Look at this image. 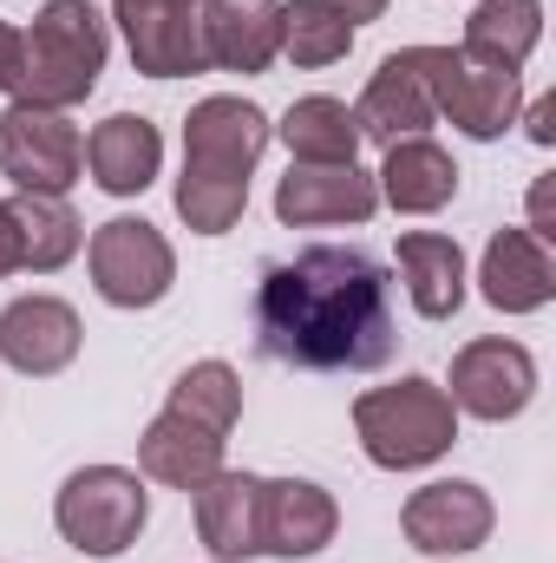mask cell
<instances>
[{
	"label": "cell",
	"mask_w": 556,
	"mask_h": 563,
	"mask_svg": "<svg viewBox=\"0 0 556 563\" xmlns=\"http://www.w3.org/2000/svg\"><path fill=\"white\" fill-rule=\"evenodd\" d=\"M256 347L301 374H374L400 347L393 276L367 250L308 243L256 282Z\"/></svg>",
	"instance_id": "obj_1"
},
{
	"label": "cell",
	"mask_w": 556,
	"mask_h": 563,
	"mask_svg": "<svg viewBox=\"0 0 556 563\" xmlns=\"http://www.w3.org/2000/svg\"><path fill=\"white\" fill-rule=\"evenodd\" d=\"M269 139H276L269 112L256 99H243V92H216V99L190 106V119H184V177L170 190L190 236H230L243 223L249 177H256Z\"/></svg>",
	"instance_id": "obj_2"
},
{
	"label": "cell",
	"mask_w": 556,
	"mask_h": 563,
	"mask_svg": "<svg viewBox=\"0 0 556 563\" xmlns=\"http://www.w3.org/2000/svg\"><path fill=\"white\" fill-rule=\"evenodd\" d=\"M105 53H112V20L92 0H46L33 26H13L7 59H0V92L13 106L73 112L92 99Z\"/></svg>",
	"instance_id": "obj_3"
},
{
	"label": "cell",
	"mask_w": 556,
	"mask_h": 563,
	"mask_svg": "<svg viewBox=\"0 0 556 563\" xmlns=\"http://www.w3.org/2000/svg\"><path fill=\"white\" fill-rule=\"evenodd\" d=\"M243 420V380L230 361H197L170 380L164 413L144 426L138 439V472L151 485L197 492L210 472H223L230 432Z\"/></svg>",
	"instance_id": "obj_4"
},
{
	"label": "cell",
	"mask_w": 556,
	"mask_h": 563,
	"mask_svg": "<svg viewBox=\"0 0 556 563\" xmlns=\"http://www.w3.org/2000/svg\"><path fill=\"white\" fill-rule=\"evenodd\" d=\"M354 432H360V452L380 472H425L458 445V407L445 400L438 380L407 374V380L367 387L354 400Z\"/></svg>",
	"instance_id": "obj_5"
},
{
	"label": "cell",
	"mask_w": 556,
	"mask_h": 563,
	"mask_svg": "<svg viewBox=\"0 0 556 563\" xmlns=\"http://www.w3.org/2000/svg\"><path fill=\"white\" fill-rule=\"evenodd\" d=\"M151 525V492L132 465H79L53 498V531L92 563L125 558Z\"/></svg>",
	"instance_id": "obj_6"
},
{
	"label": "cell",
	"mask_w": 556,
	"mask_h": 563,
	"mask_svg": "<svg viewBox=\"0 0 556 563\" xmlns=\"http://www.w3.org/2000/svg\"><path fill=\"white\" fill-rule=\"evenodd\" d=\"M86 269H92L99 301L138 314V308H157V301L177 288V250H170V236H164L157 223H144V217H112V223L92 230Z\"/></svg>",
	"instance_id": "obj_7"
},
{
	"label": "cell",
	"mask_w": 556,
	"mask_h": 563,
	"mask_svg": "<svg viewBox=\"0 0 556 563\" xmlns=\"http://www.w3.org/2000/svg\"><path fill=\"white\" fill-rule=\"evenodd\" d=\"M425 73H432V112L452 119L478 144L504 139L518 125V112H524V79L498 73V66H478L458 46H425Z\"/></svg>",
	"instance_id": "obj_8"
},
{
	"label": "cell",
	"mask_w": 556,
	"mask_h": 563,
	"mask_svg": "<svg viewBox=\"0 0 556 563\" xmlns=\"http://www.w3.org/2000/svg\"><path fill=\"white\" fill-rule=\"evenodd\" d=\"M86 170V139L66 112H40V106H7L0 112V177L13 190H40V197H66Z\"/></svg>",
	"instance_id": "obj_9"
},
{
	"label": "cell",
	"mask_w": 556,
	"mask_h": 563,
	"mask_svg": "<svg viewBox=\"0 0 556 563\" xmlns=\"http://www.w3.org/2000/svg\"><path fill=\"white\" fill-rule=\"evenodd\" d=\"M445 400L458 413L485 426L518 420L531 400H537V361L524 341H504V334H485V341H465L452 354V380H445Z\"/></svg>",
	"instance_id": "obj_10"
},
{
	"label": "cell",
	"mask_w": 556,
	"mask_h": 563,
	"mask_svg": "<svg viewBox=\"0 0 556 563\" xmlns=\"http://www.w3.org/2000/svg\"><path fill=\"white\" fill-rule=\"evenodd\" d=\"M112 20L132 46L144 79H190L210 73L203 59V0H112Z\"/></svg>",
	"instance_id": "obj_11"
},
{
	"label": "cell",
	"mask_w": 556,
	"mask_h": 563,
	"mask_svg": "<svg viewBox=\"0 0 556 563\" xmlns=\"http://www.w3.org/2000/svg\"><path fill=\"white\" fill-rule=\"evenodd\" d=\"M491 525H498V505L478 478H432L400 505V531L425 558H465L491 538Z\"/></svg>",
	"instance_id": "obj_12"
},
{
	"label": "cell",
	"mask_w": 556,
	"mask_h": 563,
	"mask_svg": "<svg viewBox=\"0 0 556 563\" xmlns=\"http://www.w3.org/2000/svg\"><path fill=\"white\" fill-rule=\"evenodd\" d=\"M354 119H360V139H374L380 151L400 144V139H425V132L438 125V112H432L425 46H400V53H387V59L374 66V79H367Z\"/></svg>",
	"instance_id": "obj_13"
},
{
	"label": "cell",
	"mask_w": 556,
	"mask_h": 563,
	"mask_svg": "<svg viewBox=\"0 0 556 563\" xmlns=\"http://www.w3.org/2000/svg\"><path fill=\"white\" fill-rule=\"evenodd\" d=\"M79 308L59 301V295H20L0 308V361L26 380H53L79 361Z\"/></svg>",
	"instance_id": "obj_14"
},
{
	"label": "cell",
	"mask_w": 556,
	"mask_h": 563,
	"mask_svg": "<svg viewBox=\"0 0 556 563\" xmlns=\"http://www.w3.org/2000/svg\"><path fill=\"white\" fill-rule=\"evenodd\" d=\"M380 210V190L360 164H288L276 184V217L288 230H321V223H367Z\"/></svg>",
	"instance_id": "obj_15"
},
{
	"label": "cell",
	"mask_w": 556,
	"mask_h": 563,
	"mask_svg": "<svg viewBox=\"0 0 556 563\" xmlns=\"http://www.w3.org/2000/svg\"><path fill=\"white\" fill-rule=\"evenodd\" d=\"M190 511H197V538L216 563H249L263 558V478L256 472H210L197 492H190Z\"/></svg>",
	"instance_id": "obj_16"
},
{
	"label": "cell",
	"mask_w": 556,
	"mask_h": 563,
	"mask_svg": "<svg viewBox=\"0 0 556 563\" xmlns=\"http://www.w3.org/2000/svg\"><path fill=\"white\" fill-rule=\"evenodd\" d=\"M341 531V505L314 478H263V558H321Z\"/></svg>",
	"instance_id": "obj_17"
},
{
	"label": "cell",
	"mask_w": 556,
	"mask_h": 563,
	"mask_svg": "<svg viewBox=\"0 0 556 563\" xmlns=\"http://www.w3.org/2000/svg\"><path fill=\"white\" fill-rule=\"evenodd\" d=\"M203 59L216 73H269L281 59V0H203Z\"/></svg>",
	"instance_id": "obj_18"
},
{
	"label": "cell",
	"mask_w": 556,
	"mask_h": 563,
	"mask_svg": "<svg viewBox=\"0 0 556 563\" xmlns=\"http://www.w3.org/2000/svg\"><path fill=\"white\" fill-rule=\"evenodd\" d=\"M478 295L498 314H537V308H551V295H556L551 243L531 236V230H498L485 243V263H478Z\"/></svg>",
	"instance_id": "obj_19"
},
{
	"label": "cell",
	"mask_w": 556,
	"mask_h": 563,
	"mask_svg": "<svg viewBox=\"0 0 556 563\" xmlns=\"http://www.w3.org/2000/svg\"><path fill=\"white\" fill-rule=\"evenodd\" d=\"M86 170L105 197H144L164 170V132L144 112H112L86 139Z\"/></svg>",
	"instance_id": "obj_20"
},
{
	"label": "cell",
	"mask_w": 556,
	"mask_h": 563,
	"mask_svg": "<svg viewBox=\"0 0 556 563\" xmlns=\"http://www.w3.org/2000/svg\"><path fill=\"white\" fill-rule=\"evenodd\" d=\"M374 190L400 217H432V210H445L458 197V164L438 139H400L387 144V157L374 170Z\"/></svg>",
	"instance_id": "obj_21"
},
{
	"label": "cell",
	"mask_w": 556,
	"mask_h": 563,
	"mask_svg": "<svg viewBox=\"0 0 556 563\" xmlns=\"http://www.w3.org/2000/svg\"><path fill=\"white\" fill-rule=\"evenodd\" d=\"M537 40H544V0H478L458 53L478 66H498V73H524Z\"/></svg>",
	"instance_id": "obj_22"
},
{
	"label": "cell",
	"mask_w": 556,
	"mask_h": 563,
	"mask_svg": "<svg viewBox=\"0 0 556 563\" xmlns=\"http://www.w3.org/2000/svg\"><path fill=\"white\" fill-rule=\"evenodd\" d=\"M400 276H407V295L425 321H452L465 308V250L458 236H438V230H407L400 236Z\"/></svg>",
	"instance_id": "obj_23"
},
{
	"label": "cell",
	"mask_w": 556,
	"mask_h": 563,
	"mask_svg": "<svg viewBox=\"0 0 556 563\" xmlns=\"http://www.w3.org/2000/svg\"><path fill=\"white\" fill-rule=\"evenodd\" d=\"M276 139L288 144L294 164H360V119L347 99H327V92H308L281 112Z\"/></svg>",
	"instance_id": "obj_24"
},
{
	"label": "cell",
	"mask_w": 556,
	"mask_h": 563,
	"mask_svg": "<svg viewBox=\"0 0 556 563\" xmlns=\"http://www.w3.org/2000/svg\"><path fill=\"white\" fill-rule=\"evenodd\" d=\"M13 223H20V269L53 276L86 250V223L66 197H40V190H13Z\"/></svg>",
	"instance_id": "obj_25"
},
{
	"label": "cell",
	"mask_w": 556,
	"mask_h": 563,
	"mask_svg": "<svg viewBox=\"0 0 556 563\" xmlns=\"http://www.w3.org/2000/svg\"><path fill=\"white\" fill-rule=\"evenodd\" d=\"M354 53V26L327 7V0H281V59H294L301 73L341 66Z\"/></svg>",
	"instance_id": "obj_26"
},
{
	"label": "cell",
	"mask_w": 556,
	"mask_h": 563,
	"mask_svg": "<svg viewBox=\"0 0 556 563\" xmlns=\"http://www.w3.org/2000/svg\"><path fill=\"white\" fill-rule=\"evenodd\" d=\"M20 276V223H13V203L0 197V282Z\"/></svg>",
	"instance_id": "obj_27"
},
{
	"label": "cell",
	"mask_w": 556,
	"mask_h": 563,
	"mask_svg": "<svg viewBox=\"0 0 556 563\" xmlns=\"http://www.w3.org/2000/svg\"><path fill=\"white\" fill-rule=\"evenodd\" d=\"M327 7H334V13H341V20H347L354 33H360V26H367V20H380V13H387L393 0H327Z\"/></svg>",
	"instance_id": "obj_28"
},
{
	"label": "cell",
	"mask_w": 556,
	"mask_h": 563,
	"mask_svg": "<svg viewBox=\"0 0 556 563\" xmlns=\"http://www.w3.org/2000/svg\"><path fill=\"white\" fill-rule=\"evenodd\" d=\"M531 236H544V243L556 236V230H551V177H537V184H531Z\"/></svg>",
	"instance_id": "obj_29"
},
{
	"label": "cell",
	"mask_w": 556,
	"mask_h": 563,
	"mask_svg": "<svg viewBox=\"0 0 556 563\" xmlns=\"http://www.w3.org/2000/svg\"><path fill=\"white\" fill-rule=\"evenodd\" d=\"M524 125H531V139H537V144H551V139H556V99H537Z\"/></svg>",
	"instance_id": "obj_30"
},
{
	"label": "cell",
	"mask_w": 556,
	"mask_h": 563,
	"mask_svg": "<svg viewBox=\"0 0 556 563\" xmlns=\"http://www.w3.org/2000/svg\"><path fill=\"white\" fill-rule=\"evenodd\" d=\"M7 40H13V26H7V20H0V59H7Z\"/></svg>",
	"instance_id": "obj_31"
}]
</instances>
